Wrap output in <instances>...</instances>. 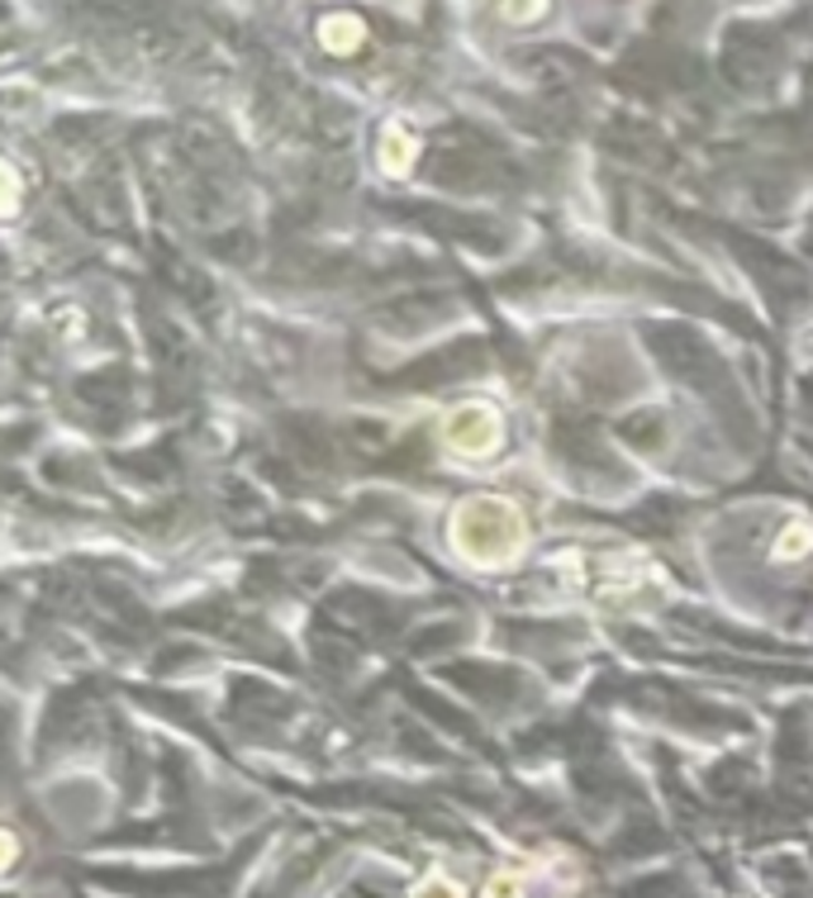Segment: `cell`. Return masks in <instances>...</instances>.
I'll list each match as a JSON object with an SVG mask.
<instances>
[{
	"label": "cell",
	"mask_w": 813,
	"mask_h": 898,
	"mask_svg": "<svg viewBox=\"0 0 813 898\" xmlns=\"http://www.w3.org/2000/svg\"><path fill=\"white\" fill-rule=\"evenodd\" d=\"M362 20L357 14H329L324 24H319V39H324V48L329 53H353V48L362 43Z\"/></svg>",
	"instance_id": "7a4b0ae2"
},
{
	"label": "cell",
	"mask_w": 813,
	"mask_h": 898,
	"mask_svg": "<svg viewBox=\"0 0 813 898\" xmlns=\"http://www.w3.org/2000/svg\"><path fill=\"white\" fill-rule=\"evenodd\" d=\"M452 528H481V542L476 547H467L471 561H509V552H519L523 542V523L519 513L500 504V500H471L457 509Z\"/></svg>",
	"instance_id": "6da1fadb"
},
{
	"label": "cell",
	"mask_w": 813,
	"mask_h": 898,
	"mask_svg": "<svg viewBox=\"0 0 813 898\" xmlns=\"http://www.w3.org/2000/svg\"><path fill=\"white\" fill-rule=\"evenodd\" d=\"M390 153H395V157H390V167H395V171H400V167L409 163V153H414V143H405L400 128H390Z\"/></svg>",
	"instance_id": "3957f363"
}]
</instances>
